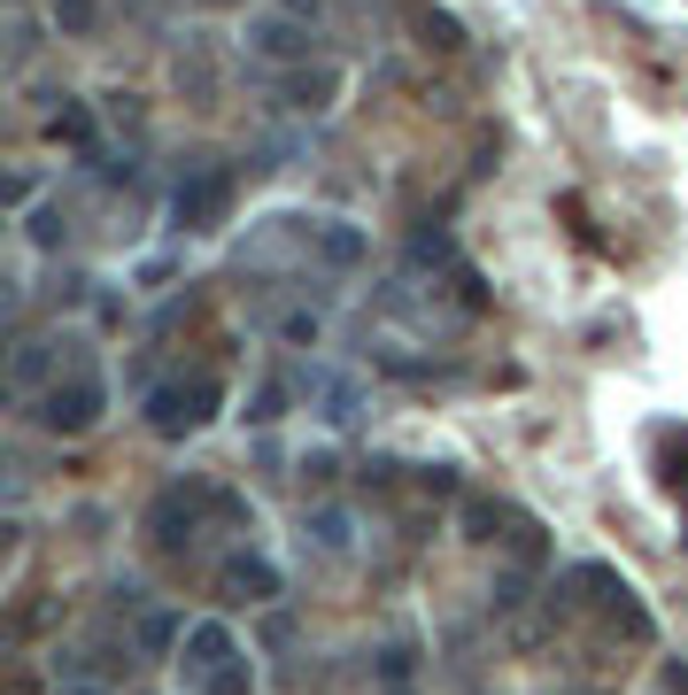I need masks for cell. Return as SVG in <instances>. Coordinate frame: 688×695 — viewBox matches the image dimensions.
<instances>
[{"label": "cell", "mask_w": 688, "mask_h": 695, "mask_svg": "<svg viewBox=\"0 0 688 695\" xmlns=\"http://www.w3.org/2000/svg\"><path fill=\"white\" fill-rule=\"evenodd\" d=\"M101 402H109V386H101L93 371H78L70 386H47V402H39V425H54V433H86V425L101 417Z\"/></svg>", "instance_id": "obj_2"}, {"label": "cell", "mask_w": 688, "mask_h": 695, "mask_svg": "<svg viewBox=\"0 0 688 695\" xmlns=\"http://www.w3.org/2000/svg\"><path fill=\"white\" fill-rule=\"evenodd\" d=\"M101 23V0H54V31H70V39H86Z\"/></svg>", "instance_id": "obj_10"}, {"label": "cell", "mask_w": 688, "mask_h": 695, "mask_svg": "<svg viewBox=\"0 0 688 695\" xmlns=\"http://www.w3.org/2000/svg\"><path fill=\"white\" fill-rule=\"evenodd\" d=\"M310 23H295V16H256L248 23V54H263V62H310Z\"/></svg>", "instance_id": "obj_3"}, {"label": "cell", "mask_w": 688, "mask_h": 695, "mask_svg": "<svg viewBox=\"0 0 688 695\" xmlns=\"http://www.w3.org/2000/svg\"><path fill=\"white\" fill-rule=\"evenodd\" d=\"M209 402H217V386H163L156 394V433H193L209 417Z\"/></svg>", "instance_id": "obj_4"}, {"label": "cell", "mask_w": 688, "mask_h": 695, "mask_svg": "<svg viewBox=\"0 0 688 695\" xmlns=\"http://www.w3.org/2000/svg\"><path fill=\"white\" fill-rule=\"evenodd\" d=\"M225 209H232V171H225V163L186 171L171 185V224H178V232H217V224H225Z\"/></svg>", "instance_id": "obj_1"}, {"label": "cell", "mask_w": 688, "mask_h": 695, "mask_svg": "<svg viewBox=\"0 0 688 695\" xmlns=\"http://www.w3.org/2000/svg\"><path fill=\"white\" fill-rule=\"evenodd\" d=\"M410 8V23L426 31V47H465V31H457V16H441V8H426V0H402Z\"/></svg>", "instance_id": "obj_8"}, {"label": "cell", "mask_w": 688, "mask_h": 695, "mask_svg": "<svg viewBox=\"0 0 688 695\" xmlns=\"http://www.w3.org/2000/svg\"><path fill=\"white\" fill-rule=\"evenodd\" d=\"M326 101H333V70H295V78H287V109L310 117V109H326Z\"/></svg>", "instance_id": "obj_7"}, {"label": "cell", "mask_w": 688, "mask_h": 695, "mask_svg": "<svg viewBox=\"0 0 688 695\" xmlns=\"http://www.w3.org/2000/svg\"><path fill=\"white\" fill-rule=\"evenodd\" d=\"M310 240H318V255H326L333 271H348V263H363V232H356V224H341V216H326V224H310Z\"/></svg>", "instance_id": "obj_5"}, {"label": "cell", "mask_w": 688, "mask_h": 695, "mask_svg": "<svg viewBox=\"0 0 688 695\" xmlns=\"http://www.w3.org/2000/svg\"><path fill=\"white\" fill-rule=\"evenodd\" d=\"M47 132H54L62 148H78V155H101V148H93V109H78V101H62Z\"/></svg>", "instance_id": "obj_6"}, {"label": "cell", "mask_w": 688, "mask_h": 695, "mask_svg": "<svg viewBox=\"0 0 688 695\" xmlns=\"http://www.w3.org/2000/svg\"><path fill=\"white\" fill-rule=\"evenodd\" d=\"M217 657H232V642H225V626H201V634H193V657H186V673L201 681V673H209Z\"/></svg>", "instance_id": "obj_9"}, {"label": "cell", "mask_w": 688, "mask_h": 695, "mask_svg": "<svg viewBox=\"0 0 688 695\" xmlns=\"http://www.w3.org/2000/svg\"><path fill=\"white\" fill-rule=\"evenodd\" d=\"M47 363H54V355H47V341H23V355H16V379H23V386H31V379H39V371H47Z\"/></svg>", "instance_id": "obj_11"}]
</instances>
